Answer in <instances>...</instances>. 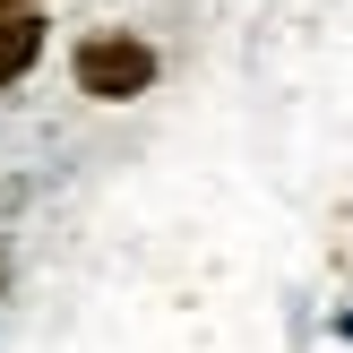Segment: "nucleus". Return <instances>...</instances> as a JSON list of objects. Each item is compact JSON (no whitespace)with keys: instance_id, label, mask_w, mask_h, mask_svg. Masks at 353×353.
<instances>
[{"instance_id":"nucleus-1","label":"nucleus","mask_w":353,"mask_h":353,"mask_svg":"<svg viewBox=\"0 0 353 353\" xmlns=\"http://www.w3.org/2000/svg\"><path fill=\"white\" fill-rule=\"evenodd\" d=\"M78 86L95 103H130L155 86V52L138 43V34H86L78 43Z\"/></svg>"},{"instance_id":"nucleus-2","label":"nucleus","mask_w":353,"mask_h":353,"mask_svg":"<svg viewBox=\"0 0 353 353\" xmlns=\"http://www.w3.org/2000/svg\"><path fill=\"white\" fill-rule=\"evenodd\" d=\"M34 43H43V26H34V17H0V86L34 61Z\"/></svg>"},{"instance_id":"nucleus-3","label":"nucleus","mask_w":353,"mask_h":353,"mask_svg":"<svg viewBox=\"0 0 353 353\" xmlns=\"http://www.w3.org/2000/svg\"><path fill=\"white\" fill-rule=\"evenodd\" d=\"M0 9H9V0H0Z\"/></svg>"}]
</instances>
